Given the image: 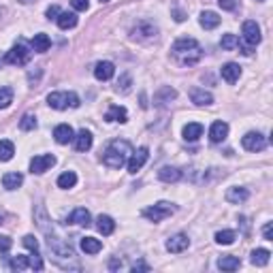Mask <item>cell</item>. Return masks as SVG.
<instances>
[{
	"mask_svg": "<svg viewBox=\"0 0 273 273\" xmlns=\"http://www.w3.org/2000/svg\"><path fill=\"white\" fill-rule=\"evenodd\" d=\"M23 245H26L30 252H39V241H37V237H34V235L23 237Z\"/></svg>",
	"mask_w": 273,
	"mask_h": 273,
	"instance_id": "ab89813d",
	"label": "cell"
},
{
	"mask_svg": "<svg viewBox=\"0 0 273 273\" xmlns=\"http://www.w3.org/2000/svg\"><path fill=\"white\" fill-rule=\"evenodd\" d=\"M9 267L13 269V271H23V269H28L30 267V256H13L11 258V263H9Z\"/></svg>",
	"mask_w": 273,
	"mask_h": 273,
	"instance_id": "e575fe53",
	"label": "cell"
},
{
	"mask_svg": "<svg viewBox=\"0 0 273 273\" xmlns=\"http://www.w3.org/2000/svg\"><path fill=\"white\" fill-rule=\"evenodd\" d=\"M115 75V66L113 62H98L96 66H94V77H96L98 81H109L111 77Z\"/></svg>",
	"mask_w": 273,
	"mask_h": 273,
	"instance_id": "ac0fdd59",
	"label": "cell"
},
{
	"mask_svg": "<svg viewBox=\"0 0 273 273\" xmlns=\"http://www.w3.org/2000/svg\"><path fill=\"white\" fill-rule=\"evenodd\" d=\"M66 222H68V224H79V227H90V224H92V216H90V211H88L86 207H77V209L68 216Z\"/></svg>",
	"mask_w": 273,
	"mask_h": 273,
	"instance_id": "7c38bea8",
	"label": "cell"
},
{
	"mask_svg": "<svg viewBox=\"0 0 273 273\" xmlns=\"http://www.w3.org/2000/svg\"><path fill=\"white\" fill-rule=\"evenodd\" d=\"M41 73H43L41 68L37 70V75H34V70H30V73H28V81H30V84H37V81H39V77H41Z\"/></svg>",
	"mask_w": 273,
	"mask_h": 273,
	"instance_id": "7dc6e473",
	"label": "cell"
},
{
	"mask_svg": "<svg viewBox=\"0 0 273 273\" xmlns=\"http://www.w3.org/2000/svg\"><path fill=\"white\" fill-rule=\"evenodd\" d=\"M269 258H271V252L265 250V247H258V250H254L252 256H250L252 265H256V267H265L269 263Z\"/></svg>",
	"mask_w": 273,
	"mask_h": 273,
	"instance_id": "f1b7e54d",
	"label": "cell"
},
{
	"mask_svg": "<svg viewBox=\"0 0 273 273\" xmlns=\"http://www.w3.org/2000/svg\"><path fill=\"white\" fill-rule=\"evenodd\" d=\"M220 45H222V49H227V52H233V49H237V47H241L239 39H237V34H224Z\"/></svg>",
	"mask_w": 273,
	"mask_h": 273,
	"instance_id": "836d02e7",
	"label": "cell"
},
{
	"mask_svg": "<svg viewBox=\"0 0 273 273\" xmlns=\"http://www.w3.org/2000/svg\"><path fill=\"white\" fill-rule=\"evenodd\" d=\"M105 120L107 122H128V111H126V107H120V105H111L109 107V111L105 113Z\"/></svg>",
	"mask_w": 273,
	"mask_h": 273,
	"instance_id": "e0dca14e",
	"label": "cell"
},
{
	"mask_svg": "<svg viewBox=\"0 0 273 273\" xmlns=\"http://www.w3.org/2000/svg\"><path fill=\"white\" fill-rule=\"evenodd\" d=\"M250 192H247V188H241V186H233L227 190V201L233 205H239V203H245Z\"/></svg>",
	"mask_w": 273,
	"mask_h": 273,
	"instance_id": "9a60e30c",
	"label": "cell"
},
{
	"mask_svg": "<svg viewBox=\"0 0 273 273\" xmlns=\"http://www.w3.org/2000/svg\"><path fill=\"white\" fill-rule=\"evenodd\" d=\"M167 250L171 252V254H182V252H186L188 250V245H190V239H188V235H173V237H169L167 239Z\"/></svg>",
	"mask_w": 273,
	"mask_h": 273,
	"instance_id": "30bf717a",
	"label": "cell"
},
{
	"mask_svg": "<svg viewBox=\"0 0 273 273\" xmlns=\"http://www.w3.org/2000/svg\"><path fill=\"white\" fill-rule=\"evenodd\" d=\"M101 3H109V0H101Z\"/></svg>",
	"mask_w": 273,
	"mask_h": 273,
	"instance_id": "816d5d0a",
	"label": "cell"
},
{
	"mask_svg": "<svg viewBox=\"0 0 273 273\" xmlns=\"http://www.w3.org/2000/svg\"><path fill=\"white\" fill-rule=\"evenodd\" d=\"M70 5H73L75 11H88L90 0H70Z\"/></svg>",
	"mask_w": 273,
	"mask_h": 273,
	"instance_id": "7bdbcfd3",
	"label": "cell"
},
{
	"mask_svg": "<svg viewBox=\"0 0 273 273\" xmlns=\"http://www.w3.org/2000/svg\"><path fill=\"white\" fill-rule=\"evenodd\" d=\"M263 237L267 241H273V227H271V222H267L263 227Z\"/></svg>",
	"mask_w": 273,
	"mask_h": 273,
	"instance_id": "ee69618b",
	"label": "cell"
},
{
	"mask_svg": "<svg viewBox=\"0 0 273 273\" xmlns=\"http://www.w3.org/2000/svg\"><path fill=\"white\" fill-rule=\"evenodd\" d=\"M220 73H222V77H224L227 84H235V81L241 77V66L235 64V62H227L220 68Z\"/></svg>",
	"mask_w": 273,
	"mask_h": 273,
	"instance_id": "d6986e66",
	"label": "cell"
},
{
	"mask_svg": "<svg viewBox=\"0 0 273 273\" xmlns=\"http://www.w3.org/2000/svg\"><path fill=\"white\" fill-rule=\"evenodd\" d=\"M190 101H192L196 107H207L213 103V96H211V92L203 90V88H192L190 90Z\"/></svg>",
	"mask_w": 273,
	"mask_h": 273,
	"instance_id": "4fadbf2b",
	"label": "cell"
},
{
	"mask_svg": "<svg viewBox=\"0 0 273 273\" xmlns=\"http://www.w3.org/2000/svg\"><path fill=\"white\" fill-rule=\"evenodd\" d=\"M54 139L60 145H66V143H70V141L75 139V133H73V128H70L68 124H60V126L54 128Z\"/></svg>",
	"mask_w": 273,
	"mask_h": 273,
	"instance_id": "5bb4252c",
	"label": "cell"
},
{
	"mask_svg": "<svg viewBox=\"0 0 273 273\" xmlns=\"http://www.w3.org/2000/svg\"><path fill=\"white\" fill-rule=\"evenodd\" d=\"M30 58H32V52H30V47L19 41L17 45L11 47V52H7L5 56V62L9 64H13V66H23V64H28L30 62Z\"/></svg>",
	"mask_w": 273,
	"mask_h": 273,
	"instance_id": "3957f363",
	"label": "cell"
},
{
	"mask_svg": "<svg viewBox=\"0 0 273 273\" xmlns=\"http://www.w3.org/2000/svg\"><path fill=\"white\" fill-rule=\"evenodd\" d=\"M75 184H77V175L73 171H64L60 177H58V188H62V190L73 188Z\"/></svg>",
	"mask_w": 273,
	"mask_h": 273,
	"instance_id": "d6a6232c",
	"label": "cell"
},
{
	"mask_svg": "<svg viewBox=\"0 0 273 273\" xmlns=\"http://www.w3.org/2000/svg\"><path fill=\"white\" fill-rule=\"evenodd\" d=\"M56 164V156H52V154H41V156H34L30 160V173H45V171H49L52 167Z\"/></svg>",
	"mask_w": 273,
	"mask_h": 273,
	"instance_id": "52a82bcc",
	"label": "cell"
},
{
	"mask_svg": "<svg viewBox=\"0 0 273 273\" xmlns=\"http://www.w3.org/2000/svg\"><path fill=\"white\" fill-rule=\"evenodd\" d=\"M201 135H203V126L198 122H190L184 126V139L186 141H196Z\"/></svg>",
	"mask_w": 273,
	"mask_h": 273,
	"instance_id": "4316f807",
	"label": "cell"
},
{
	"mask_svg": "<svg viewBox=\"0 0 273 273\" xmlns=\"http://www.w3.org/2000/svg\"><path fill=\"white\" fill-rule=\"evenodd\" d=\"M111 269H120L122 267V263H117V260H111V265H109Z\"/></svg>",
	"mask_w": 273,
	"mask_h": 273,
	"instance_id": "681fc988",
	"label": "cell"
},
{
	"mask_svg": "<svg viewBox=\"0 0 273 273\" xmlns=\"http://www.w3.org/2000/svg\"><path fill=\"white\" fill-rule=\"evenodd\" d=\"M13 154H15V145L11 143L9 139L0 141V162H9L11 158H13Z\"/></svg>",
	"mask_w": 273,
	"mask_h": 273,
	"instance_id": "4dcf8cb0",
	"label": "cell"
},
{
	"mask_svg": "<svg viewBox=\"0 0 273 273\" xmlns=\"http://www.w3.org/2000/svg\"><path fill=\"white\" fill-rule=\"evenodd\" d=\"M147 158H150V150L147 147H139L137 152L133 150V154H130V158H128V173H137V171H141L143 169V164L147 162Z\"/></svg>",
	"mask_w": 273,
	"mask_h": 273,
	"instance_id": "ba28073f",
	"label": "cell"
},
{
	"mask_svg": "<svg viewBox=\"0 0 273 273\" xmlns=\"http://www.w3.org/2000/svg\"><path fill=\"white\" fill-rule=\"evenodd\" d=\"M19 3H21V5H28V3H32V0H19Z\"/></svg>",
	"mask_w": 273,
	"mask_h": 273,
	"instance_id": "f907efd6",
	"label": "cell"
},
{
	"mask_svg": "<svg viewBox=\"0 0 273 273\" xmlns=\"http://www.w3.org/2000/svg\"><path fill=\"white\" fill-rule=\"evenodd\" d=\"M198 23L203 26L205 30H213V28H218L220 26V15L216 13V11H203L198 17Z\"/></svg>",
	"mask_w": 273,
	"mask_h": 273,
	"instance_id": "ffe728a7",
	"label": "cell"
},
{
	"mask_svg": "<svg viewBox=\"0 0 273 273\" xmlns=\"http://www.w3.org/2000/svg\"><path fill=\"white\" fill-rule=\"evenodd\" d=\"M241 145L247 152H263L267 147V139H265V135H260V133H247L241 139Z\"/></svg>",
	"mask_w": 273,
	"mask_h": 273,
	"instance_id": "9c48e42d",
	"label": "cell"
},
{
	"mask_svg": "<svg viewBox=\"0 0 273 273\" xmlns=\"http://www.w3.org/2000/svg\"><path fill=\"white\" fill-rule=\"evenodd\" d=\"M75 147H77V152H88L92 147V133L90 130H86V128L79 130L77 137H75Z\"/></svg>",
	"mask_w": 273,
	"mask_h": 273,
	"instance_id": "44dd1931",
	"label": "cell"
},
{
	"mask_svg": "<svg viewBox=\"0 0 273 273\" xmlns=\"http://www.w3.org/2000/svg\"><path fill=\"white\" fill-rule=\"evenodd\" d=\"M130 34H133V39H137V41H152L158 37V28L154 26L152 21H139L137 26L130 30Z\"/></svg>",
	"mask_w": 273,
	"mask_h": 273,
	"instance_id": "5b68a950",
	"label": "cell"
},
{
	"mask_svg": "<svg viewBox=\"0 0 273 273\" xmlns=\"http://www.w3.org/2000/svg\"><path fill=\"white\" fill-rule=\"evenodd\" d=\"M47 19H58V15H60V9H58L56 5L54 7H49V9H47Z\"/></svg>",
	"mask_w": 273,
	"mask_h": 273,
	"instance_id": "f6af8a7d",
	"label": "cell"
},
{
	"mask_svg": "<svg viewBox=\"0 0 273 273\" xmlns=\"http://www.w3.org/2000/svg\"><path fill=\"white\" fill-rule=\"evenodd\" d=\"M32 49L34 52H39V54H45V52H49V47H52V41L49 37H47L45 32H39V34H34V39H32Z\"/></svg>",
	"mask_w": 273,
	"mask_h": 273,
	"instance_id": "7402d4cb",
	"label": "cell"
},
{
	"mask_svg": "<svg viewBox=\"0 0 273 273\" xmlns=\"http://www.w3.org/2000/svg\"><path fill=\"white\" fill-rule=\"evenodd\" d=\"M175 96H177V92H175L173 88H162L160 92H156V96H154V101H156V105H158V107H162V105L171 103Z\"/></svg>",
	"mask_w": 273,
	"mask_h": 273,
	"instance_id": "1f68e13d",
	"label": "cell"
},
{
	"mask_svg": "<svg viewBox=\"0 0 273 273\" xmlns=\"http://www.w3.org/2000/svg\"><path fill=\"white\" fill-rule=\"evenodd\" d=\"M220 7L222 9H227V11H233L235 9V0H218Z\"/></svg>",
	"mask_w": 273,
	"mask_h": 273,
	"instance_id": "bcb514c9",
	"label": "cell"
},
{
	"mask_svg": "<svg viewBox=\"0 0 273 273\" xmlns=\"http://www.w3.org/2000/svg\"><path fill=\"white\" fill-rule=\"evenodd\" d=\"M96 229L107 237V235H111L115 231V222H113L111 216H103V213H101V216L96 218Z\"/></svg>",
	"mask_w": 273,
	"mask_h": 273,
	"instance_id": "484cf974",
	"label": "cell"
},
{
	"mask_svg": "<svg viewBox=\"0 0 273 273\" xmlns=\"http://www.w3.org/2000/svg\"><path fill=\"white\" fill-rule=\"evenodd\" d=\"M194 47H201V45L196 43V39H192V37H182V39H177V41L173 43L171 52H173V56H180V54H184V52L194 49Z\"/></svg>",
	"mask_w": 273,
	"mask_h": 273,
	"instance_id": "2e32d148",
	"label": "cell"
},
{
	"mask_svg": "<svg viewBox=\"0 0 273 273\" xmlns=\"http://www.w3.org/2000/svg\"><path fill=\"white\" fill-rule=\"evenodd\" d=\"M23 184V175L21 173H7L5 177H3V186L7 188V190H17L19 186Z\"/></svg>",
	"mask_w": 273,
	"mask_h": 273,
	"instance_id": "83f0119b",
	"label": "cell"
},
{
	"mask_svg": "<svg viewBox=\"0 0 273 273\" xmlns=\"http://www.w3.org/2000/svg\"><path fill=\"white\" fill-rule=\"evenodd\" d=\"M30 269H34V271H43V258H41L39 252H32V256H30Z\"/></svg>",
	"mask_w": 273,
	"mask_h": 273,
	"instance_id": "60d3db41",
	"label": "cell"
},
{
	"mask_svg": "<svg viewBox=\"0 0 273 273\" xmlns=\"http://www.w3.org/2000/svg\"><path fill=\"white\" fill-rule=\"evenodd\" d=\"M81 250L86 254H98L103 250V243L96 237H81Z\"/></svg>",
	"mask_w": 273,
	"mask_h": 273,
	"instance_id": "cb8c5ba5",
	"label": "cell"
},
{
	"mask_svg": "<svg viewBox=\"0 0 273 273\" xmlns=\"http://www.w3.org/2000/svg\"><path fill=\"white\" fill-rule=\"evenodd\" d=\"M130 86H133V79H130V75L128 73H124L122 77H120V81H117V92L120 94H128L130 92Z\"/></svg>",
	"mask_w": 273,
	"mask_h": 273,
	"instance_id": "f35d334b",
	"label": "cell"
},
{
	"mask_svg": "<svg viewBox=\"0 0 273 273\" xmlns=\"http://www.w3.org/2000/svg\"><path fill=\"white\" fill-rule=\"evenodd\" d=\"M58 26H60L62 30H70L77 26V15L75 13H68V11H60V15H58Z\"/></svg>",
	"mask_w": 273,
	"mask_h": 273,
	"instance_id": "d4e9b609",
	"label": "cell"
},
{
	"mask_svg": "<svg viewBox=\"0 0 273 273\" xmlns=\"http://www.w3.org/2000/svg\"><path fill=\"white\" fill-rule=\"evenodd\" d=\"M133 271H150V265H145V263H135V265H133Z\"/></svg>",
	"mask_w": 273,
	"mask_h": 273,
	"instance_id": "c3c4849f",
	"label": "cell"
},
{
	"mask_svg": "<svg viewBox=\"0 0 273 273\" xmlns=\"http://www.w3.org/2000/svg\"><path fill=\"white\" fill-rule=\"evenodd\" d=\"M19 128L21 130H34L37 128V115H32V113H26L21 117V122H19Z\"/></svg>",
	"mask_w": 273,
	"mask_h": 273,
	"instance_id": "74e56055",
	"label": "cell"
},
{
	"mask_svg": "<svg viewBox=\"0 0 273 273\" xmlns=\"http://www.w3.org/2000/svg\"><path fill=\"white\" fill-rule=\"evenodd\" d=\"M227 137H229V124H227V122L218 120V122L211 124V128H209V139L213 141V143H222V141L227 139Z\"/></svg>",
	"mask_w": 273,
	"mask_h": 273,
	"instance_id": "8fae6325",
	"label": "cell"
},
{
	"mask_svg": "<svg viewBox=\"0 0 273 273\" xmlns=\"http://www.w3.org/2000/svg\"><path fill=\"white\" fill-rule=\"evenodd\" d=\"M171 213H175V205L173 203H167V201H160L154 207H147L143 209V216L152 222H162L164 218H169Z\"/></svg>",
	"mask_w": 273,
	"mask_h": 273,
	"instance_id": "277c9868",
	"label": "cell"
},
{
	"mask_svg": "<svg viewBox=\"0 0 273 273\" xmlns=\"http://www.w3.org/2000/svg\"><path fill=\"white\" fill-rule=\"evenodd\" d=\"M258 3H263V0H258Z\"/></svg>",
	"mask_w": 273,
	"mask_h": 273,
	"instance_id": "f5cc1de1",
	"label": "cell"
},
{
	"mask_svg": "<svg viewBox=\"0 0 273 273\" xmlns=\"http://www.w3.org/2000/svg\"><path fill=\"white\" fill-rule=\"evenodd\" d=\"M235 239H237L235 231H218L216 233V243H220V245H231Z\"/></svg>",
	"mask_w": 273,
	"mask_h": 273,
	"instance_id": "d590c367",
	"label": "cell"
},
{
	"mask_svg": "<svg viewBox=\"0 0 273 273\" xmlns=\"http://www.w3.org/2000/svg\"><path fill=\"white\" fill-rule=\"evenodd\" d=\"M241 34H243V41H245L247 45H250V47L258 45V43H260V39H263V34H260L258 23H256V21H252V19L243 21V26H241Z\"/></svg>",
	"mask_w": 273,
	"mask_h": 273,
	"instance_id": "8992f818",
	"label": "cell"
},
{
	"mask_svg": "<svg viewBox=\"0 0 273 273\" xmlns=\"http://www.w3.org/2000/svg\"><path fill=\"white\" fill-rule=\"evenodd\" d=\"M218 267L222 269V271H237L241 267V260L237 258V256H222L220 260H218Z\"/></svg>",
	"mask_w": 273,
	"mask_h": 273,
	"instance_id": "f546056e",
	"label": "cell"
},
{
	"mask_svg": "<svg viewBox=\"0 0 273 273\" xmlns=\"http://www.w3.org/2000/svg\"><path fill=\"white\" fill-rule=\"evenodd\" d=\"M11 245H13V241H11V237L0 235V254H7V252L11 250Z\"/></svg>",
	"mask_w": 273,
	"mask_h": 273,
	"instance_id": "b9f144b4",
	"label": "cell"
},
{
	"mask_svg": "<svg viewBox=\"0 0 273 273\" xmlns=\"http://www.w3.org/2000/svg\"><path fill=\"white\" fill-rule=\"evenodd\" d=\"M11 103H13V90H11L9 86L0 88V109H7Z\"/></svg>",
	"mask_w": 273,
	"mask_h": 273,
	"instance_id": "8d00e7d4",
	"label": "cell"
},
{
	"mask_svg": "<svg viewBox=\"0 0 273 273\" xmlns=\"http://www.w3.org/2000/svg\"><path fill=\"white\" fill-rule=\"evenodd\" d=\"M130 154H133V145H130L126 139H115L105 147L103 162L107 164V167H111V169H122L124 164L128 162Z\"/></svg>",
	"mask_w": 273,
	"mask_h": 273,
	"instance_id": "6da1fadb",
	"label": "cell"
},
{
	"mask_svg": "<svg viewBox=\"0 0 273 273\" xmlns=\"http://www.w3.org/2000/svg\"><path fill=\"white\" fill-rule=\"evenodd\" d=\"M158 180L167 182V184H173V182H180L182 180V171L177 167H162L158 171Z\"/></svg>",
	"mask_w": 273,
	"mask_h": 273,
	"instance_id": "603a6c76",
	"label": "cell"
},
{
	"mask_svg": "<svg viewBox=\"0 0 273 273\" xmlns=\"http://www.w3.org/2000/svg\"><path fill=\"white\" fill-rule=\"evenodd\" d=\"M47 105L52 107V109H68V107H79V96L75 92H52L49 96H47Z\"/></svg>",
	"mask_w": 273,
	"mask_h": 273,
	"instance_id": "7a4b0ae2",
	"label": "cell"
}]
</instances>
